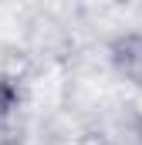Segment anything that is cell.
<instances>
[{
    "label": "cell",
    "instance_id": "1",
    "mask_svg": "<svg viewBox=\"0 0 142 145\" xmlns=\"http://www.w3.org/2000/svg\"><path fill=\"white\" fill-rule=\"evenodd\" d=\"M112 64L125 81L142 88V34H122L112 40Z\"/></svg>",
    "mask_w": 142,
    "mask_h": 145
},
{
    "label": "cell",
    "instance_id": "2",
    "mask_svg": "<svg viewBox=\"0 0 142 145\" xmlns=\"http://www.w3.org/2000/svg\"><path fill=\"white\" fill-rule=\"evenodd\" d=\"M17 101H20V95H17V84H14V78L0 74V121H3L10 111L17 108Z\"/></svg>",
    "mask_w": 142,
    "mask_h": 145
},
{
    "label": "cell",
    "instance_id": "4",
    "mask_svg": "<svg viewBox=\"0 0 142 145\" xmlns=\"http://www.w3.org/2000/svg\"><path fill=\"white\" fill-rule=\"evenodd\" d=\"M0 145H20L17 138H0Z\"/></svg>",
    "mask_w": 142,
    "mask_h": 145
},
{
    "label": "cell",
    "instance_id": "3",
    "mask_svg": "<svg viewBox=\"0 0 142 145\" xmlns=\"http://www.w3.org/2000/svg\"><path fill=\"white\" fill-rule=\"evenodd\" d=\"M78 145H112V142H108L102 132H85V135L78 138Z\"/></svg>",
    "mask_w": 142,
    "mask_h": 145
},
{
    "label": "cell",
    "instance_id": "5",
    "mask_svg": "<svg viewBox=\"0 0 142 145\" xmlns=\"http://www.w3.org/2000/svg\"><path fill=\"white\" fill-rule=\"evenodd\" d=\"M135 132H139V138H142V118H139V121H135Z\"/></svg>",
    "mask_w": 142,
    "mask_h": 145
}]
</instances>
